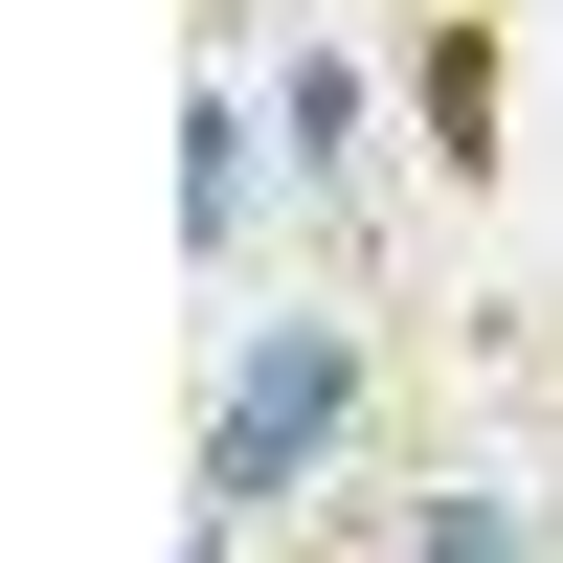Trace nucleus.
I'll list each match as a JSON object with an SVG mask.
<instances>
[{
    "mask_svg": "<svg viewBox=\"0 0 563 563\" xmlns=\"http://www.w3.org/2000/svg\"><path fill=\"white\" fill-rule=\"evenodd\" d=\"M474 135H496V45L451 23V45H429V158H474Z\"/></svg>",
    "mask_w": 563,
    "mask_h": 563,
    "instance_id": "obj_2",
    "label": "nucleus"
},
{
    "mask_svg": "<svg viewBox=\"0 0 563 563\" xmlns=\"http://www.w3.org/2000/svg\"><path fill=\"white\" fill-rule=\"evenodd\" d=\"M339 406H361V339H339V316H294V339H249V384H225V429H203V519H249V496L294 474V451L339 429Z\"/></svg>",
    "mask_w": 563,
    "mask_h": 563,
    "instance_id": "obj_1",
    "label": "nucleus"
}]
</instances>
